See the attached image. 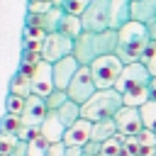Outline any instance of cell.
Returning <instances> with one entry per match:
<instances>
[{
    "instance_id": "6da1fadb",
    "label": "cell",
    "mask_w": 156,
    "mask_h": 156,
    "mask_svg": "<svg viewBox=\"0 0 156 156\" xmlns=\"http://www.w3.org/2000/svg\"><path fill=\"white\" fill-rule=\"evenodd\" d=\"M151 73L149 68L136 61V63H127L115 83V90L122 95L124 105L129 107H141L146 100H149V85H151Z\"/></svg>"
},
{
    "instance_id": "7a4b0ae2",
    "label": "cell",
    "mask_w": 156,
    "mask_h": 156,
    "mask_svg": "<svg viewBox=\"0 0 156 156\" xmlns=\"http://www.w3.org/2000/svg\"><path fill=\"white\" fill-rule=\"evenodd\" d=\"M151 39H149V32H146V24L141 22H127L122 29H117V58L127 66V63H136L141 61L144 51L149 49Z\"/></svg>"
},
{
    "instance_id": "3957f363",
    "label": "cell",
    "mask_w": 156,
    "mask_h": 156,
    "mask_svg": "<svg viewBox=\"0 0 156 156\" xmlns=\"http://www.w3.org/2000/svg\"><path fill=\"white\" fill-rule=\"evenodd\" d=\"M124 105L122 95L115 88L107 90H95V95L80 105V117L88 122H100V119H110L117 115V110Z\"/></svg>"
},
{
    "instance_id": "277c9868",
    "label": "cell",
    "mask_w": 156,
    "mask_h": 156,
    "mask_svg": "<svg viewBox=\"0 0 156 156\" xmlns=\"http://www.w3.org/2000/svg\"><path fill=\"white\" fill-rule=\"evenodd\" d=\"M124 63L117 58V54H107V56H100L90 63V73H93V80L98 85V90H107V88H115L119 73H122Z\"/></svg>"
},
{
    "instance_id": "5b68a950",
    "label": "cell",
    "mask_w": 156,
    "mask_h": 156,
    "mask_svg": "<svg viewBox=\"0 0 156 156\" xmlns=\"http://www.w3.org/2000/svg\"><path fill=\"white\" fill-rule=\"evenodd\" d=\"M83 32H102L110 29V0H93L80 12Z\"/></svg>"
},
{
    "instance_id": "8992f818",
    "label": "cell",
    "mask_w": 156,
    "mask_h": 156,
    "mask_svg": "<svg viewBox=\"0 0 156 156\" xmlns=\"http://www.w3.org/2000/svg\"><path fill=\"white\" fill-rule=\"evenodd\" d=\"M95 90H98V85H95V80H93L90 66H80L78 73L73 76V80L68 83V90H66V93H68V100L83 105V102H88V100L95 95Z\"/></svg>"
},
{
    "instance_id": "52a82bcc",
    "label": "cell",
    "mask_w": 156,
    "mask_h": 156,
    "mask_svg": "<svg viewBox=\"0 0 156 156\" xmlns=\"http://www.w3.org/2000/svg\"><path fill=\"white\" fill-rule=\"evenodd\" d=\"M73 54V39L61 32H49L41 44V58L49 63H56L58 58H66Z\"/></svg>"
},
{
    "instance_id": "ba28073f",
    "label": "cell",
    "mask_w": 156,
    "mask_h": 156,
    "mask_svg": "<svg viewBox=\"0 0 156 156\" xmlns=\"http://www.w3.org/2000/svg\"><path fill=\"white\" fill-rule=\"evenodd\" d=\"M112 119H115V127H117V134L119 136H136L139 132H144V122H141L139 107L122 105Z\"/></svg>"
},
{
    "instance_id": "9c48e42d",
    "label": "cell",
    "mask_w": 156,
    "mask_h": 156,
    "mask_svg": "<svg viewBox=\"0 0 156 156\" xmlns=\"http://www.w3.org/2000/svg\"><path fill=\"white\" fill-rule=\"evenodd\" d=\"M29 85H32V95H39V98H46L51 90H54V73H51V63L49 61H39L32 73H29Z\"/></svg>"
},
{
    "instance_id": "30bf717a",
    "label": "cell",
    "mask_w": 156,
    "mask_h": 156,
    "mask_svg": "<svg viewBox=\"0 0 156 156\" xmlns=\"http://www.w3.org/2000/svg\"><path fill=\"white\" fill-rule=\"evenodd\" d=\"M80 63L76 61V56H66V58H58L56 63H51V73H54V88L58 90H68V83L73 80V76L78 73Z\"/></svg>"
},
{
    "instance_id": "8fae6325",
    "label": "cell",
    "mask_w": 156,
    "mask_h": 156,
    "mask_svg": "<svg viewBox=\"0 0 156 156\" xmlns=\"http://www.w3.org/2000/svg\"><path fill=\"white\" fill-rule=\"evenodd\" d=\"M73 56L80 66H90L98 58L95 51V32H83L80 37L73 39Z\"/></svg>"
},
{
    "instance_id": "7c38bea8",
    "label": "cell",
    "mask_w": 156,
    "mask_h": 156,
    "mask_svg": "<svg viewBox=\"0 0 156 156\" xmlns=\"http://www.w3.org/2000/svg\"><path fill=\"white\" fill-rule=\"evenodd\" d=\"M90 134H93V122H88V119L80 117L71 127H66L63 144L66 146H85V144H90Z\"/></svg>"
},
{
    "instance_id": "4fadbf2b",
    "label": "cell",
    "mask_w": 156,
    "mask_h": 156,
    "mask_svg": "<svg viewBox=\"0 0 156 156\" xmlns=\"http://www.w3.org/2000/svg\"><path fill=\"white\" fill-rule=\"evenodd\" d=\"M39 134L49 141V144H56V141H63V134H66V124L58 119L56 112L49 110V115L44 117V122L39 124Z\"/></svg>"
},
{
    "instance_id": "5bb4252c",
    "label": "cell",
    "mask_w": 156,
    "mask_h": 156,
    "mask_svg": "<svg viewBox=\"0 0 156 156\" xmlns=\"http://www.w3.org/2000/svg\"><path fill=\"white\" fill-rule=\"evenodd\" d=\"M132 22V0H110V29H122Z\"/></svg>"
},
{
    "instance_id": "9a60e30c",
    "label": "cell",
    "mask_w": 156,
    "mask_h": 156,
    "mask_svg": "<svg viewBox=\"0 0 156 156\" xmlns=\"http://www.w3.org/2000/svg\"><path fill=\"white\" fill-rule=\"evenodd\" d=\"M95 51H98V58L107 56V54H115L117 51V29L95 32Z\"/></svg>"
},
{
    "instance_id": "2e32d148",
    "label": "cell",
    "mask_w": 156,
    "mask_h": 156,
    "mask_svg": "<svg viewBox=\"0 0 156 156\" xmlns=\"http://www.w3.org/2000/svg\"><path fill=\"white\" fill-rule=\"evenodd\" d=\"M132 20L141 24L156 20V0H132Z\"/></svg>"
},
{
    "instance_id": "e0dca14e",
    "label": "cell",
    "mask_w": 156,
    "mask_h": 156,
    "mask_svg": "<svg viewBox=\"0 0 156 156\" xmlns=\"http://www.w3.org/2000/svg\"><path fill=\"white\" fill-rule=\"evenodd\" d=\"M44 37H46V32L41 29V27H27L24 24V29H22V49H27V51H39L41 54V44H44Z\"/></svg>"
},
{
    "instance_id": "ac0fdd59",
    "label": "cell",
    "mask_w": 156,
    "mask_h": 156,
    "mask_svg": "<svg viewBox=\"0 0 156 156\" xmlns=\"http://www.w3.org/2000/svg\"><path fill=\"white\" fill-rule=\"evenodd\" d=\"M117 136V127H115V119H100V122H93V134H90V141L95 144H102L107 139Z\"/></svg>"
},
{
    "instance_id": "d6986e66",
    "label": "cell",
    "mask_w": 156,
    "mask_h": 156,
    "mask_svg": "<svg viewBox=\"0 0 156 156\" xmlns=\"http://www.w3.org/2000/svg\"><path fill=\"white\" fill-rule=\"evenodd\" d=\"M58 32H61V34H66V37H71V39L80 37V34H83V22H80V15L63 12L61 24H58Z\"/></svg>"
},
{
    "instance_id": "ffe728a7",
    "label": "cell",
    "mask_w": 156,
    "mask_h": 156,
    "mask_svg": "<svg viewBox=\"0 0 156 156\" xmlns=\"http://www.w3.org/2000/svg\"><path fill=\"white\" fill-rule=\"evenodd\" d=\"M63 7H51L49 12H44V15H39V27L49 34V32H58V24H61V17H63Z\"/></svg>"
},
{
    "instance_id": "44dd1931",
    "label": "cell",
    "mask_w": 156,
    "mask_h": 156,
    "mask_svg": "<svg viewBox=\"0 0 156 156\" xmlns=\"http://www.w3.org/2000/svg\"><path fill=\"white\" fill-rule=\"evenodd\" d=\"M7 93L22 95V98L32 95V85H29V73H27V71H17V73H15V78L10 80V90H7Z\"/></svg>"
},
{
    "instance_id": "7402d4cb",
    "label": "cell",
    "mask_w": 156,
    "mask_h": 156,
    "mask_svg": "<svg viewBox=\"0 0 156 156\" xmlns=\"http://www.w3.org/2000/svg\"><path fill=\"white\" fill-rule=\"evenodd\" d=\"M56 115H58V119H61L66 127H71L76 119H80V105L73 102V100H66V102L56 110Z\"/></svg>"
},
{
    "instance_id": "603a6c76",
    "label": "cell",
    "mask_w": 156,
    "mask_h": 156,
    "mask_svg": "<svg viewBox=\"0 0 156 156\" xmlns=\"http://www.w3.org/2000/svg\"><path fill=\"white\" fill-rule=\"evenodd\" d=\"M20 129H22V115H10V112H5V115L0 117V134H12V136H17Z\"/></svg>"
},
{
    "instance_id": "cb8c5ba5",
    "label": "cell",
    "mask_w": 156,
    "mask_h": 156,
    "mask_svg": "<svg viewBox=\"0 0 156 156\" xmlns=\"http://www.w3.org/2000/svg\"><path fill=\"white\" fill-rule=\"evenodd\" d=\"M139 112H141V122H144V129L156 134V100H146V102L139 107Z\"/></svg>"
},
{
    "instance_id": "d4e9b609",
    "label": "cell",
    "mask_w": 156,
    "mask_h": 156,
    "mask_svg": "<svg viewBox=\"0 0 156 156\" xmlns=\"http://www.w3.org/2000/svg\"><path fill=\"white\" fill-rule=\"evenodd\" d=\"M100 156H122V136H112L100 144Z\"/></svg>"
},
{
    "instance_id": "484cf974",
    "label": "cell",
    "mask_w": 156,
    "mask_h": 156,
    "mask_svg": "<svg viewBox=\"0 0 156 156\" xmlns=\"http://www.w3.org/2000/svg\"><path fill=\"white\" fill-rule=\"evenodd\" d=\"M46 149H49V141L41 134H37L34 139L27 141V156H46Z\"/></svg>"
},
{
    "instance_id": "4316f807",
    "label": "cell",
    "mask_w": 156,
    "mask_h": 156,
    "mask_svg": "<svg viewBox=\"0 0 156 156\" xmlns=\"http://www.w3.org/2000/svg\"><path fill=\"white\" fill-rule=\"evenodd\" d=\"M44 100H46V107H49L51 112H56V110H58V107H61V105L68 100V93H66V90H58V88H54V90H51V93H49Z\"/></svg>"
},
{
    "instance_id": "83f0119b",
    "label": "cell",
    "mask_w": 156,
    "mask_h": 156,
    "mask_svg": "<svg viewBox=\"0 0 156 156\" xmlns=\"http://www.w3.org/2000/svg\"><path fill=\"white\" fill-rule=\"evenodd\" d=\"M24 100H27V98H22V95L7 93V98H5V112H10V115H22V110H24Z\"/></svg>"
},
{
    "instance_id": "f1b7e54d",
    "label": "cell",
    "mask_w": 156,
    "mask_h": 156,
    "mask_svg": "<svg viewBox=\"0 0 156 156\" xmlns=\"http://www.w3.org/2000/svg\"><path fill=\"white\" fill-rule=\"evenodd\" d=\"M141 63L149 68V73L156 78V41H151L149 44V49L144 51V56H141Z\"/></svg>"
},
{
    "instance_id": "f546056e",
    "label": "cell",
    "mask_w": 156,
    "mask_h": 156,
    "mask_svg": "<svg viewBox=\"0 0 156 156\" xmlns=\"http://www.w3.org/2000/svg\"><path fill=\"white\" fill-rule=\"evenodd\" d=\"M51 7H54L51 0H27V12H32V15H44Z\"/></svg>"
},
{
    "instance_id": "4dcf8cb0",
    "label": "cell",
    "mask_w": 156,
    "mask_h": 156,
    "mask_svg": "<svg viewBox=\"0 0 156 156\" xmlns=\"http://www.w3.org/2000/svg\"><path fill=\"white\" fill-rule=\"evenodd\" d=\"M90 2H93V0H66V2H63V10L71 12V15H80Z\"/></svg>"
},
{
    "instance_id": "1f68e13d",
    "label": "cell",
    "mask_w": 156,
    "mask_h": 156,
    "mask_svg": "<svg viewBox=\"0 0 156 156\" xmlns=\"http://www.w3.org/2000/svg\"><path fill=\"white\" fill-rule=\"evenodd\" d=\"M15 144H17V136H12V134H0V154L7 156Z\"/></svg>"
},
{
    "instance_id": "d6a6232c",
    "label": "cell",
    "mask_w": 156,
    "mask_h": 156,
    "mask_svg": "<svg viewBox=\"0 0 156 156\" xmlns=\"http://www.w3.org/2000/svg\"><path fill=\"white\" fill-rule=\"evenodd\" d=\"M46 156H66V144H63V141L49 144V149H46Z\"/></svg>"
},
{
    "instance_id": "836d02e7",
    "label": "cell",
    "mask_w": 156,
    "mask_h": 156,
    "mask_svg": "<svg viewBox=\"0 0 156 156\" xmlns=\"http://www.w3.org/2000/svg\"><path fill=\"white\" fill-rule=\"evenodd\" d=\"M7 156H27V141H22V139H17V144L12 146V151H10Z\"/></svg>"
},
{
    "instance_id": "e575fe53",
    "label": "cell",
    "mask_w": 156,
    "mask_h": 156,
    "mask_svg": "<svg viewBox=\"0 0 156 156\" xmlns=\"http://www.w3.org/2000/svg\"><path fill=\"white\" fill-rule=\"evenodd\" d=\"M66 156H83V146H66Z\"/></svg>"
},
{
    "instance_id": "d590c367",
    "label": "cell",
    "mask_w": 156,
    "mask_h": 156,
    "mask_svg": "<svg viewBox=\"0 0 156 156\" xmlns=\"http://www.w3.org/2000/svg\"><path fill=\"white\" fill-rule=\"evenodd\" d=\"M146 32H149V39L156 41V20H151V22L146 24Z\"/></svg>"
},
{
    "instance_id": "8d00e7d4",
    "label": "cell",
    "mask_w": 156,
    "mask_h": 156,
    "mask_svg": "<svg viewBox=\"0 0 156 156\" xmlns=\"http://www.w3.org/2000/svg\"><path fill=\"white\" fill-rule=\"evenodd\" d=\"M149 100H156V78H151V85H149Z\"/></svg>"
},
{
    "instance_id": "74e56055",
    "label": "cell",
    "mask_w": 156,
    "mask_h": 156,
    "mask_svg": "<svg viewBox=\"0 0 156 156\" xmlns=\"http://www.w3.org/2000/svg\"><path fill=\"white\" fill-rule=\"evenodd\" d=\"M51 2H54L56 7H63V2H66V0H51Z\"/></svg>"
},
{
    "instance_id": "f35d334b",
    "label": "cell",
    "mask_w": 156,
    "mask_h": 156,
    "mask_svg": "<svg viewBox=\"0 0 156 156\" xmlns=\"http://www.w3.org/2000/svg\"><path fill=\"white\" fill-rule=\"evenodd\" d=\"M0 156H5V154H0Z\"/></svg>"
},
{
    "instance_id": "ab89813d",
    "label": "cell",
    "mask_w": 156,
    "mask_h": 156,
    "mask_svg": "<svg viewBox=\"0 0 156 156\" xmlns=\"http://www.w3.org/2000/svg\"><path fill=\"white\" fill-rule=\"evenodd\" d=\"M154 136H156V134H154Z\"/></svg>"
}]
</instances>
